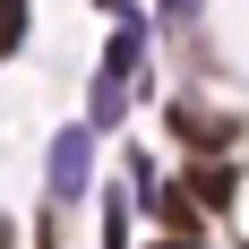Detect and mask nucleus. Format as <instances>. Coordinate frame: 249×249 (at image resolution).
I'll list each match as a JSON object with an SVG mask.
<instances>
[{
  "instance_id": "nucleus-1",
  "label": "nucleus",
  "mask_w": 249,
  "mask_h": 249,
  "mask_svg": "<svg viewBox=\"0 0 249 249\" xmlns=\"http://www.w3.org/2000/svg\"><path fill=\"white\" fill-rule=\"evenodd\" d=\"M138 60H146V35L121 18V35H112V52H103L95 86H86V129H112L129 112V86H138Z\"/></svg>"
},
{
  "instance_id": "nucleus-2",
  "label": "nucleus",
  "mask_w": 249,
  "mask_h": 249,
  "mask_svg": "<svg viewBox=\"0 0 249 249\" xmlns=\"http://www.w3.org/2000/svg\"><path fill=\"white\" fill-rule=\"evenodd\" d=\"M86 172H95V129H60V138H52V198L69 206L77 189H86Z\"/></svg>"
},
{
  "instance_id": "nucleus-3",
  "label": "nucleus",
  "mask_w": 249,
  "mask_h": 249,
  "mask_svg": "<svg viewBox=\"0 0 249 249\" xmlns=\"http://www.w3.org/2000/svg\"><path fill=\"white\" fill-rule=\"evenodd\" d=\"M172 138H189L198 155H224L232 138H241V129H232L224 112H198V103H172Z\"/></svg>"
},
{
  "instance_id": "nucleus-4",
  "label": "nucleus",
  "mask_w": 249,
  "mask_h": 249,
  "mask_svg": "<svg viewBox=\"0 0 249 249\" xmlns=\"http://www.w3.org/2000/svg\"><path fill=\"white\" fill-rule=\"evenodd\" d=\"M155 224H163V241H189L206 215H198V198H189V189H155Z\"/></svg>"
},
{
  "instance_id": "nucleus-5",
  "label": "nucleus",
  "mask_w": 249,
  "mask_h": 249,
  "mask_svg": "<svg viewBox=\"0 0 249 249\" xmlns=\"http://www.w3.org/2000/svg\"><path fill=\"white\" fill-rule=\"evenodd\" d=\"M189 189H198L206 206H224V198H232V163H198V180H189Z\"/></svg>"
},
{
  "instance_id": "nucleus-6",
  "label": "nucleus",
  "mask_w": 249,
  "mask_h": 249,
  "mask_svg": "<svg viewBox=\"0 0 249 249\" xmlns=\"http://www.w3.org/2000/svg\"><path fill=\"white\" fill-rule=\"evenodd\" d=\"M18 35H26V0H0V60L18 52Z\"/></svg>"
},
{
  "instance_id": "nucleus-7",
  "label": "nucleus",
  "mask_w": 249,
  "mask_h": 249,
  "mask_svg": "<svg viewBox=\"0 0 249 249\" xmlns=\"http://www.w3.org/2000/svg\"><path fill=\"white\" fill-rule=\"evenodd\" d=\"M163 9H172V18H189V9H198V0H163Z\"/></svg>"
},
{
  "instance_id": "nucleus-8",
  "label": "nucleus",
  "mask_w": 249,
  "mask_h": 249,
  "mask_svg": "<svg viewBox=\"0 0 249 249\" xmlns=\"http://www.w3.org/2000/svg\"><path fill=\"white\" fill-rule=\"evenodd\" d=\"M155 249H189V241H155Z\"/></svg>"
},
{
  "instance_id": "nucleus-9",
  "label": "nucleus",
  "mask_w": 249,
  "mask_h": 249,
  "mask_svg": "<svg viewBox=\"0 0 249 249\" xmlns=\"http://www.w3.org/2000/svg\"><path fill=\"white\" fill-rule=\"evenodd\" d=\"M103 9H121V0H103Z\"/></svg>"
}]
</instances>
